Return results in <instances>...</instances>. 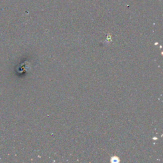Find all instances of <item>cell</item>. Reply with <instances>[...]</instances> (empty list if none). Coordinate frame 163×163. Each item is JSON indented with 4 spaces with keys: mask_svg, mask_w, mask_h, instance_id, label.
I'll use <instances>...</instances> for the list:
<instances>
[{
    "mask_svg": "<svg viewBox=\"0 0 163 163\" xmlns=\"http://www.w3.org/2000/svg\"><path fill=\"white\" fill-rule=\"evenodd\" d=\"M111 161H112V162L117 163V162H119V159L117 157H112V159H111Z\"/></svg>",
    "mask_w": 163,
    "mask_h": 163,
    "instance_id": "cell-1",
    "label": "cell"
}]
</instances>
